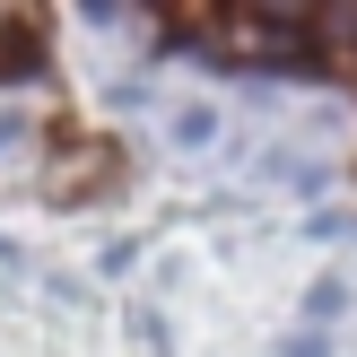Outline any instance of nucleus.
<instances>
[{"label": "nucleus", "instance_id": "3", "mask_svg": "<svg viewBox=\"0 0 357 357\" xmlns=\"http://www.w3.org/2000/svg\"><path fill=\"white\" fill-rule=\"evenodd\" d=\"M340 305H349L340 279H314V288H305V314H314V323H340Z\"/></svg>", "mask_w": 357, "mask_h": 357}, {"label": "nucleus", "instance_id": "2", "mask_svg": "<svg viewBox=\"0 0 357 357\" xmlns=\"http://www.w3.org/2000/svg\"><path fill=\"white\" fill-rule=\"evenodd\" d=\"M209 139H218V114H201V105L174 114V149H209Z\"/></svg>", "mask_w": 357, "mask_h": 357}, {"label": "nucleus", "instance_id": "1", "mask_svg": "<svg viewBox=\"0 0 357 357\" xmlns=\"http://www.w3.org/2000/svg\"><path fill=\"white\" fill-rule=\"evenodd\" d=\"M87 174H114V157H105V149H70L61 174H52V192H61V201H79V192H96Z\"/></svg>", "mask_w": 357, "mask_h": 357}]
</instances>
